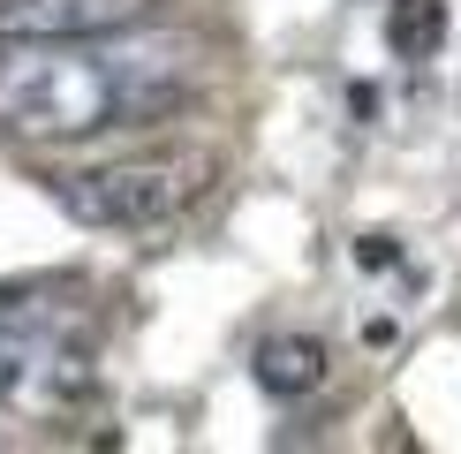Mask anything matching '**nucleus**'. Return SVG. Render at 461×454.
Segmentation results:
<instances>
[{"label":"nucleus","mask_w":461,"mask_h":454,"mask_svg":"<svg viewBox=\"0 0 461 454\" xmlns=\"http://www.w3.org/2000/svg\"><path fill=\"white\" fill-rule=\"evenodd\" d=\"M197 46L175 31H106L53 46H0V137L91 144L113 129H151L189 106Z\"/></svg>","instance_id":"nucleus-1"},{"label":"nucleus","mask_w":461,"mask_h":454,"mask_svg":"<svg viewBox=\"0 0 461 454\" xmlns=\"http://www.w3.org/2000/svg\"><path fill=\"white\" fill-rule=\"evenodd\" d=\"M204 175H212L204 159H106V167H61V175H46V189L76 227L151 235L197 204Z\"/></svg>","instance_id":"nucleus-2"},{"label":"nucleus","mask_w":461,"mask_h":454,"mask_svg":"<svg viewBox=\"0 0 461 454\" xmlns=\"http://www.w3.org/2000/svg\"><path fill=\"white\" fill-rule=\"evenodd\" d=\"M151 23V0H0V46H53V38H106Z\"/></svg>","instance_id":"nucleus-3"},{"label":"nucleus","mask_w":461,"mask_h":454,"mask_svg":"<svg viewBox=\"0 0 461 454\" xmlns=\"http://www.w3.org/2000/svg\"><path fill=\"white\" fill-rule=\"evenodd\" d=\"M53 371H61V356H53V340L31 326V311H8V303H0V409L46 402Z\"/></svg>","instance_id":"nucleus-4"},{"label":"nucleus","mask_w":461,"mask_h":454,"mask_svg":"<svg viewBox=\"0 0 461 454\" xmlns=\"http://www.w3.org/2000/svg\"><path fill=\"white\" fill-rule=\"evenodd\" d=\"M318 378H325V349L311 333H280V340L258 349V386L273 394V402H303Z\"/></svg>","instance_id":"nucleus-5"},{"label":"nucleus","mask_w":461,"mask_h":454,"mask_svg":"<svg viewBox=\"0 0 461 454\" xmlns=\"http://www.w3.org/2000/svg\"><path fill=\"white\" fill-rule=\"evenodd\" d=\"M393 53H409V61H416V53H431L438 46V38H447V0H393Z\"/></svg>","instance_id":"nucleus-6"},{"label":"nucleus","mask_w":461,"mask_h":454,"mask_svg":"<svg viewBox=\"0 0 461 454\" xmlns=\"http://www.w3.org/2000/svg\"><path fill=\"white\" fill-rule=\"evenodd\" d=\"M356 258H363V265H393V242H386V235H363Z\"/></svg>","instance_id":"nucleus-7"}]
</instances>
